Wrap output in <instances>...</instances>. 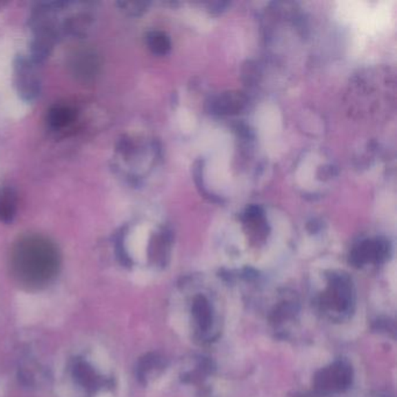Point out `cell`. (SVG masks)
I'll return each instance as SVG.
<instances>
[{
  "instance_id": "1",
  "label": "cell",
  "mask_w": 397,
  "mask_h": 397,
  "mask_svg": "<svg viewBox=\"0 0 397 397\" xmlns=\"http://www.w3.org/2000/svg\"><path fill=\"white\" fill-rule=\"evenodd\" d=\"M315 307L323 318L341 323L351 318L356 310V292L352 278L343 272L326 275V285L316 295Z\"/></svg>"
},
{
  "instance_id": "2",
  "label": "cell",
  "mask_w": 397,
  "mask_h": 397,
  "mask_svg": "<svg viewBox=\"0 0 397 397\" xmlns=\"http://www.w3.org/2000/svg\"><path fill=\"white\" fill-rule=\"evenodd\" d=\"M57 251L47 240L30 236L21 240L15 250L20 268L35 274L49 273L57 265Z\"/></svg>"
},
{
  "instance_id": "3",
  "label": "cell",
  "mask_w": 397,
  "mask_h": 397,
  "mask_svg": "<svg viewBox=\"0 0 397 397\" xmlns=\"http://www.w3.org/2000/svg\"><path fill=\"white\" fill-rule=\"evenodd\" d=\"M354 371L346 360H336L319 369L314 376V389L320 396L343 394L352 386Z\"/></svg>"
},
{
  "instance_id": "4",
  "label": "cell",
  "mask_w": 397,
  "mask_h": 397,
  "mask_svg": "<svg viewBox=\"0 0 397 397\" xmlns=\"http://www.w3.org/2000/svg\"><path fill=\"white\" fill-rule=\"evenodd\" d=\"M192 326L195 337L202 343H210L219 336V316L210 297L205 294H197L192 297Z\"/></svg>"
},
{
  "instance_id": "5",
  "label": "cell",
  "mask_w": 397,
  "mask_h": 397,
  "mask_svg": "<svg viewBox=\"0 0 397 397\" xmlns=\"http://www.w3.org/2000/svg\"><path fill=\"white\" fill-rule=\"evenodd\" d=\"M390 254V245L386 239L364 240L354 246L349 254V263L356 268L380 265L385 263Z\"/></svg>"
},
{
  "instance_id": "6",
  "label": "cell",
  "mask_w": 397,
  "mask_h": 397,
  "mask_svg": "<svg viewBox=\"0 0 397 397\" xmlns=\"http://www.w3.org/2000/svg\"><path fill=\"white\" fill-rule=\"evenodd\" d=\"M72 72L76 77L84 82L96 77L99 70V61L96 54L89 50H82L76 54L72 62Z\"/></svg>"
},
{
  "instance_id": "7",
  "label": "cell",
  "mask_w": 397,
  "mask_h": 397,
  "mask_svg": "<svg viewBox=\"0 0 397 397\" xmlns=\"http://www.w3.org/2000/svg\"><path fill=\"white\" fill-rule=\"evenodd\" d=\"M245 97L241 92L236 94H226L214 98L211 101V111L218 114H230L236 113L243 109L245 105Z\"/></svg>"
},
{
  "instance_id": "8",
  "label": "cell",
  "mask_w": 397,
  "mask_h": 397,
  "mask_svg": "<svg viewBox=\"0 0 397 397\" xmlns=\"http://www.w3.org/2000/svg\"><path fill=\"white\" fill-rule=\"evenodd\" d=\"M17 196L10 187L0 190V221L8 223L15 216Z\"/></svg>"
},
{
  "instance_id": "9",
  "label": "cell",
  "mask_w": 397,
  "mask_h": 397,
  "mask_svg": "<svg viewBox=\"0 0 397 397\" xmlns=\"http://www.w3.org/2000/svg\"><path fill=\"white\" fill-rule=\"evenodd\" d=\"M148 48L156 55H165L172 48V42L168 35L162 32H152L147 37Z\"/></svg>"
},
{
  "instance_id": "10",
  "label": "cell",
  "mask_w": 397,
  "mask_h": 397,
  "mask_svg": "<svg viewBox=\"0 0 397 397\" xmlns=\"http://www.w3.org/2000/svg\"><path fill=\"white\" fill-rule=\"evenodd\" d=\"M72 119H74V111L67 106H55L49 113V121L55 128L67 126L72 123Z\"/></svg>"
}]
</instances>
